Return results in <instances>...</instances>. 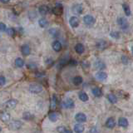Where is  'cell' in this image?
<instances>
[{
  "label": "cell",
  "instance_id": "obj_1",
  "mask_svg": "<svg viewBox=\"0 0 133 133\" xmlns=\"http://www.w3.org/2000/svg\"><path fill=\"white\" fill-rule=\"evenodd\" d=\"M22 127H23V122L18 120H14L8 124V127H9L10 130H12V131L19 130Z\"/></svg>",
  "mask_w": 133,
  "mask_h": 133
},
{
  "label": "cell",
  "instance_id": "obj_2",
  "mask_svg": "<svg viewBox=\"0 0 133 133\" xmlns=\"http://www.w3.org/2000/svg\"><path fill=\"white\" fill-rule=\"evenodd\" d=\"M43 91V86L38 84V83H32V84L29 86V91L32 93L37 94Z\"/></svg>",
  "mask_w": 133,
  "mask_h": 133
},
{
  "label": "cell",
  "instance_id": "obj_3",
  "mask_svg": "<svg viewBox=\"0 0 133 133\" xmlns=\"http://www.w3.org/2000/svg\"><path fill=\"white\" fill-rule=\"evenodd\" d=\"M61 105L62 107V108H65V109H72L75 107V103L73 102V100L68 98L64 100L63 102H62Z\"/></svg>",
  "mask_w": 133,
  "mask_h": 133
},
{
  "label": "cell",
  "instance_id": "obj_4",
  "mask_svg": "<svg viewBox=\"0 0 133 133\" xmlns=\"http://www.w3.org/2000/svg\"><path fill=\"white\" fill-rule=\"evenodd\" d=\"M83 22L87 26H92V25L95 23L96 20L94 18V17H92L91 15H86L83 18Z\"/></svg>",
  "mask_w": 133,
  "mask_h": 133
},
{
  "label": "cell",
  "instance_id": "obj_5",
  "mask_svg": "<svg viewBox=\"0 0 133 133\" xmlns=\"http://www.w3.org/2000/svg\"><path fill=\"white\" fill-rule=\"evenodd\" d=\"M52 11L55 15H61L62 14V12H63V7H62V4L57 3L56 5L53 7Z\"/></svg>",
  "mask_w": 133,
  "mask_h": 133
},
{
  "label": "cell",
  "instance_id": "obj_6",
  "mask_svg": "<svg viewBox=\"0 0 133 133\" xmlns=\"http://www.w3.org/2000/svg\"><path fill=\"white\" fill-rule=\"evenodd\" d=\"M18 105V101L15 99H10L8 100V101L7 102H5V104H4V106H5L6 108H8V109H14V108H15V107Z\"/></svg>",
  "mask_w": 133,
  "mask_h": 133
},
{
  "label": "cell",
  "instance_id": "obj_7",
  "mask_svg": "<svg viewBox=\"0 0 133 133\" xmlns=\"http://www.w3.org/2000/svg\"><path fill=\"white\" fill-rule=\"evenodd\" d=\"M75 120L77 121V122L79 123H82V122H85L87 121V116L84 113H82V112H79V113L76 114L75 116Z\"/></svg>",
  "mask_w": 133,
  "mask_h": 133
},
{
  "label": "cell",
  "instance_id": "obj_8",
  "mask_svg": "<svg viewBox=\"0 0 133 133\" xmlns=\"http://www.w3.org/2000/svg\"><path fill=\"white\" fill-rule=\"evenodd\" d=\"M117 23L120 25L121 27H122V29H127L129 26L127 20L125 18H119L117 19Z\"/></svg>",
  "mask_w": 133,
  "mask_h": 133
},
{
  "label": "cell",
  "instance_id": "obj_9",
  "mask_svg": "<svg viewBox=\"0 0 133 133\" xmlns=\"http://www.w3.org/2000/svg\"><path fill=\"white\" fill-rule=\"evenodd\" d=\"M96 47L99 50H104L107 48V43L104 40H99L96 43Z\"/></svg>",
  "mask_w": 133,
  "mask_h": 133
},
{
  "label": "cell",
  "instance_id": "obj_10",
  "mask_svg": "<svg viewBox=\"0 0 133 133\" xmlns=\"http://www.w3.org/2000/svg\"><path fill=\"white\" fill-rule=\"evenodd\" d=\"M69 24L71 25V27H72V28H77L79 25V19L75 16L71 17L69 19Z\"/></svg>",
  "mask_w": 133,
  "mask_h": 133
},
{
  "label": "cell",
  "instance_id": "obj_11",
  "mask_svg": "<svg viewBox=\"0 0 133 133\" xmlns=\"http://www.w3.org/2000/svg\"><path fill=\"white\" fill-rule=\"evenodd\" d=\"M94 66L97 70H103L106 68V64L101 60H97L94 62Z\"/></svg>",
  "mask_w": 133,
  "mask_h": 133
},
{
  "label": "cell",
  "instance_id": "obj_12",
  "mask_svg": "<svg viewBox=\"0 0 133 133\" xmlns=\"http://www.w3.org/2000/svg\"><path fill=\"white\" fill-rule=\"evenodd\" d=\"M21 52H22V53L24 56H28L31 52V48L28 45L25 44V45H23L22 48H21Z\"/></svg>",
  "mask_w": 133,
  "mask_h": 133
},
{
  "label": "cell",
  "instance_id": "obj_13",
  "mask_svg": "<svg viewBox=\"0 0 133 133\" xmlns=\"http://www.w3.org/2000/svg\"><path fill=\"white\" fill-rule=\"evenodd\" d=\"M0 119H1L2 122H8L10 121L11 116L9 113H8V112H2V113L0 114Z\"/></svg>",
  "mask_w": 133,
  "mask_h": 133
},
{
  "label": "cell",
  "instance_id": "obj_14",
  "mask_svg": "<svg viewBox=\"0 0 133 133\" xmlns=\"http://www.w3.org/2000/svg\"><path fill=\"white\" fill-rule=\"evenodd\" d=\"M82 11H83V8L81 4H75L72 7V12L75 14H81Z\"/></svg>",
  "mask_w": 133,
  "mask_h": 133
},
{
  "label": "cell",
  "instance_id": "obj_15",
  "mask_svg": "<svg viewBox=\"0 0 133 133\" xmlns=\"http://www.w3.org/2000/svg\"><path fill=\"white\" fill-rule=\"evenodd\" d=\"M116 126V122H115V120L113 117H110L107 120L106 122V127L107 128H110V129H112L113 127H115Z\"/></svg>",
  "mask_w": 133,
  "mask_h": 133
},
{
  "label": "cell",
  "instance_id": "obj_16",
  "mask_svg": "<svg viewBox=\"0 0 133 133\" xmlns=\"http://www.w3.org/2000/svg\"><path fill=\"white\" fill-rule=\"evenodd\" d=\"M62 43L59 41H54L52 43V49L55 52H60L62 50Z\"/></svg>",
  "mask_w": 133,
  "mask_h": 133
},
{
  "label": "cell",
  "instance_id": "obj_17",
  "mask_svg": "<svg viewBox=\"0 0 133 133\" xmlns=\"http://www.w3.org/2000/svg\"><path fill=\"white\" fill-rule=\"evenodd\" d=\"M75 51L78 54H82L85 51V48L82 43H77L75 46Z\"/></svg>",
  "mask_w": 133,
  "mask_h": 133
},
{
  "label": "cell",
  "instance_id": "obj_18",
  "mask_svg": "<svg viewBox=\"0 0 133 133\" xmlns=\"http://www.w3.org/2000/svg\"><path fill=\"white\" fill-rule=\"evenodd\" d=\"M85 128H84V126L80 123L78 124H76L74 126V131L76 133H82L83 131H84Z\"/></svg>",
  "mask_w": 133,
  "mask_h": 133
},
{
  "label": "cell",
  "instance_id": "obj_19",
  "mask_svg": "<svg viewBox=\"0 0 133 133\" xmlns=\"http://www.w3.org/2000/svg\"><path fill=\"white\" fill-rule=\"evenodd\" d=\"M96 77L100 81H104L107 78V74L104 72H98L97 74H96Z\"/></svg>",
  "mask_w": 133,
  "mask_h": 133
},
{
  "label": "cell",
  "instance_id": "obj_20",
  "mask_svg": "<svg viewBox=\"0 0 133 133\" xmlns=\"http://www.w3.org/2000/svg\"><path fill=\"white\" fill-rule=\"evenodd\" d=\"M38 11L42 15H46L48 14L49 12V8L47 5H42L39 7Z\"/></svg>",
  "mask_w": 133,
  "mask_h": 133
},
{
  "label": "cell",
  "instance_id": "obj_21",
  "mask_svg": "<svg viewBox=\"0 0 133 133\" xmlns=\"http://www.w3.org/2000/svg\"><path fill=\"white\" fill-rule=\"evenodd\" d=\"M118 125L122 127H128V121L125 117H120L118 120Z\"/></svg>",
  "mask_w": 133,
  "mask_h": 133
},
{
  "label": "cell",
  "instance_id": "obj_22",
  "mask_svg": "<svg viewBox=\"0 0 133 133\" xmlns=\"http://www.w3.org/2000/svg\"><path fill=\"white\" fill-rule=\"evenodd\" d=\"M91 92H92V94L95 96L96 97H100L102 96V91L101 89L99 88V87H94V88H92Z\"/></svg>",
  "mask_w": 133,
  "mask_h": 133
},
{
  "label": "cell",
  "instance_id": "obj_23",
  "mask_svg": "<svg viewBox=\"0 0 133 133\" xmlns=\"http://www.w3.org/2000/svg\"><path fill=\"white\" fill-rule=\"evenodd\" d=\"M78 97L83 102H86L88 101V96H87V94L84 92V91H80L78 94Z\"/></svg>",
  "mask_w": 133,
  "mask_h": 133
},
{
  "label": "cell",
  "instance_id": "obj_24",
  "mask_svg": "<svg viewBox=\"0 0 133 133\" xmlns=\"http://www.w3.org/2000/svg\"><path fill=\"white\" fill-rule=\"evenodd\" d=\"M107 99L109 100V102L112 104H115L117 102V97L113 93H109L107 95Z\"/></svg>",
  "mask_w": 133,
  "mask_h": 133
},
{
  "label": "cell",
  "instance_id": "obj_25",
  "mask_svg": "<svg viewBox=\"0 0 133 133\" xmlns=\"http://www.w3.org/2000/svg\"><path fill=\"white\" fill-rule=\"evenodd\" d=\"M48 117H49V120L51 121L52 122H56L57 118H58V114L55 111H52L51 113L49 114Z\"/></svg>",
  "mask_w": 133,
  "mask_h": 133
},
{
  "label": "cell",
  "instance_id": "obj_26",
  "mask_svg": "<svg viewBox=\"0 0 133 133\" xmlns=\"http://www.w3.org/2000/svg\"><path fill=\"white\" fill-rule=\"evenodd\" d=\"M33 115L32 113H30L29 111H24L23 114V118L26 121H32L33 119Z\"/></svg>",
  "mask_w": 133,
  "mask_h": 133
},
{
  "label": "cell",
  "instance_id": "obj_27",
  "mask_svg": "<svg viewBox=\"0 0 133 133\" xmlns=\"http://www.w3.org/2000/svg\"><path fill=\"white\" fill-rule=\"evenodd\" d=\"M82 82H83V79H82V77H80V76H76L75 77H73V79H72L73 84H74V85H76V86L80 85L81 83H82Z\"/></svg>",
  "mask_w": 133,
  "mask_h": 133
},
{
  "label": "cell",
  "instance_id": "obj_28",
  "mask_svg": "<svg viewBox=\"0 0 133 133\" xmlns=\"http://www.w3.org/2000/svg\"><path fill=\"white\" fill-rule=\"evenodd\" d=\"M14 63H15V66H18V68H23V66H24V61L23 60V58L18 57L15 60Z\"/></svg>",
  "mask_w": 133,
  "mask_h": 133
},
{
  "label": "cell",
  "instance_id": "obj_29",
  "mask_svg": "<svg viewBox=\"0 0 133 133\" xmlns=\"http://www.w3.org/2000/svg\"><path fill=\"white\" fill-rule=\"evenodd\" d=\"M57 107V97L56 95H52L51 98V109L54 110Z\"/></svg>",
  "mask_w": 133,
  "mask_h": 133
},
{
  "label": "cell",
  "instance_id": "obj_30",
  "mask_svg": "<svg viewBox=\"0 0 133 133\" xmlns=\"http://www.w3.org/2000/svg\"><path fill=\"white\" fill-rule=\"evenodd\" d=\"M122 7H123V9L125 14H126L127 16H130L131 15V8L129 7V5L127 3H123L122 4Z\"/></svg>",
  "mask_w": 133,
  "mask_h": 133
},
{
  "label": "cell",
  "instance_id": "obj_31",
  "mask_svg": "<svg viewBox=\"0 0 133 133\" xmlns=\"http://www.w3.org/2000/svg\"><path fill=\"white\" fill-rule=\"evenodd\" d=\"M38 24L41 28H46L48 25V22L45 18H40L38 20Z\"/></svg>",
  "mask_w": 133,
  "mask_h": 133
},
{
  "label": "cell",
  "instance_id": "obj_32",
  "mask_svg": "<svg viewBox=\"0 0 133 133\" xmlns=\"http://www.w3.org/2000/svg\"><path fill=\"white\" fill-rule=\"evenodd\" d=\"M49 33H50V35L54 37H57L58 35H59V32H58L57 28H50L49 29Z\"/></svg>",
  "mask_w": 133,
  "mask_h": 133
},
{
  "label": "cell",
  "instance_id": "obj_33",
  "mask_svg": "<svg viewBox=\"0 0 133 133\" xmlns=\"http://www.w3.org/2000/svg\"><path fill=\"white\" fill-rule=\"evenodd\" d=\"M7 33H8V36H10V37H14L15 35V29L14 28H8L7 29Z\"/></svg>",
  "mask_w": 133,
  "mask_h": 133
},
{
  "label": "cell",
  "instance_id": "obj_34",
  "mask_svg": "<svg viewBox=\"0 0 133 133\" xmlns=\"http://www.w3.org/2000/svg\"><path fill=\"white\" fill-rule=\"evenodd\" d=\"M110 35L111 37H113V38H116V39L120 38V32H111L110 33Z\"/></svg>",
  "mask_w": 133,
  "mask_h": 133
},
{
  "label": "cell",
  "instance_id": "obj_35",
  "mask_svg": "<svg viewBox=\"0 0 133 133\" xmlns=\"http://www.w3.org/2000/svg\"><path fill=\"white\" fill-rule=\"evenodd\" d=\"M27 66H28V69H32V70H34V69H36L37 68V64L36 63H34V62H30V63H28V65H27Z\"/></svg>",
  "mask_w": 133,
  "mask_h": 133
},
{
  "label": "cell",
  "instance_id": "obj_36",
  "mask_svg": "<svg viewBox=\"0 0 133 133\" xmlns=\"http://www.w3.org/2000/svg\"><path fill=\"white\" fill-rule=\"evenodd\" d=\"M82 68H87V69H88L89 68V66H90V63H89V62H87V61H82Z\"/></svg>",
  "mask_w": 133,
  "mask_h": 133
},
{
  "label": "cell",
  "instance_id": "obj_37",
  "mask_svg": "<svg viewBox=\"0 0 133 133\" xmlns=\"http://www.w3.org/2000/svg\"><path fill=\"white\" fill-rule=\"evenodd\" d=\"M57 131L59 132V133H65L66 131V129L65 128V127L63 126H60V127H58L57 128Z\"/></svg>",
  "mask_w": 133,
  "mask_h": 133
},
{
  "label": "cell",
  "instance_id": "obj_38",
  "mask_svg": "<svg viewBox=\"0 0 133 133\" xmlns=\"http://www.w3.org/2000/svg\"><path fill=\"white\" fill-rule=\"evenodd\" d=\"M5 83H6V79L5 77H4L3 76H0V86H3V85H5Z\"/></svg>",
  "mask_w": 133,
  "mask_h": 133
},
{
  "label": "cell",
  "instance_id": "obj_39",
  "mask_svg": "<svg viewBox=\"0 0 133 133\" xmlns=\"http://www.w3.org/2000/svg\"><path fill=\"white\" fill-rule=\"evenodd\" d=\"M90 133H99V131L96 127H93L90 129Z\"/></svg>",
  "mask_w": 133,
  "mask_h": 133
},
{
  "label": "cell",
  "instance_id": "obj_40",
  "mask_svg": "<svg viewBox=\"0 0 133 133\" xmlns=\"http://www.w3.org/2000/svg\"><path fill=\"white\" fill-rule=\"evenodd\" d=\"M6 30V25L3 23H0V31H5Z\"/></svg>",
  "mask_w": 133,
  "mask_h": 133
},
{
  "label": "cell",
  "instance_id": "obj_41",
  "mask_svg": "<svg viewBox=\"0 0 133 133\" xmlns=\"http://www.w3.org/2000/svg\"><path fill=\"white\" fill-rule=\"evenodd\" d=\"M122 62H123L124 64H127L128 63V58L126 56H122Z\"/></svg>",
  "mask_w": 133,
  "mask_h": 133
},
{
  "label": "cell",
  "instance_id": "obj_42",
  "mask_svg": "<svg viewBox=\"0 0 133 133\" xmlns=\"http://www.w3.org/2000/svg\"><path fill=\"white\" fill-rule=\"evenodd\" d=\"M69 63H70V64H72V65H76V64H77V62L75 61L74 59H71L70 62H69Z\"/></svg>",
  "mask_w": 133,
  "mask_h": 133
},
{
  "label": "cell",
  "instance_id": "obj_43",
  "mask_svg": "<svg viewBox=\"0 0 133 133\" xmlns=\"http://www.w3.org/2000/svg\"><path fill=\"white\" fill-rule=\"evenodd\" d=\"M46 63H48V64H52L53 63V61H52V59H48L47 61H46Z\"/></svg>",
  "mask_w": 133,
  "mask_h": 133
},
{
  "label": "cell",
  "instance_id": "obj_44",
  "mask_svg": "<svg viewBox=\"0 0 133 133\" xmlns=\"http://www.w3.org/2000/svg\"><path fill=\"white\" fill-rule=\"evenodd\" d=\"M0 2L3 3H9L8 0H6V1H4V0H0Z\"/></svg>",
  "mask_w": 133,
  "mask_h": 133
},
{
  "label": "cell",
  "instance_id": "obj_45",
  "mask_svg": "<svg viewBox=\"0 0 133 133\" xmlns=\"http://www.w3.org/2000/svg\"><path fill=\"white\" fill-rule=\"evenodd\" d=\"M65 133H72V131H71L70 130H66Z\"/></svg>",
  "mask_w": 133,
  "mask_h": 133
},
{
  "label": "cell",
  "instance_id": "obj_46",
  "mask_svg": "<svg viewBox=\"0 0 133 133\" xmlns=\"http://www.w3.org/2000/svg\"><path fill=\"white\" fill-rule=\"evenodd\" d=\"M131 52H132V54H133V46L131 47Z\"/></svg>",
  "mask_w": 133,
  "mask_h": 133
},
{
  "label": "cell",
  "instance_id": "obj_47",
  "mask_svg": "<svg viewBox=\"0 0 133 133\" xmlns=\"http://www.w3.org/2000/svg\"><path fill=\"white\" fill-rule=\"evenodd\" d=\"M1 131H2V128H1V127H0V133H1Z\"/></svg>",
  "mask_w": 133,
  "mask_h": 133
}]
</instances>
